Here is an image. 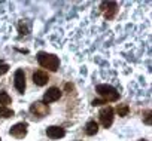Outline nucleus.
I'll return each mask as SVG.
<instances>
[{
  "mask_svg": "<svg viewBox=\"0 0 152 141\" xmlns=\"http://www.w3.org/2000/svg\"><path fill=\"white\" fill-rule=\"evenodd\" d=\"M37 61L43 68H48L51 72H57L60 67V59L54 54H46V52H39L37 54Z\"/></svg>",
  "mask_w": 152,
  "mask_h": 141,
  "instance_id": "obj_1",
  "label": "nucleus"
},
{
  "mask_svg": "<svg viewBox=\"0 0 152 141\" xmlns=\"http://www.w3.org/2000/svg\"><path fill=\"white\" fill-rule=\"evenodd\" d=\"M96 89L103 97L104 101H118L119 98V92H116V89L110 85H97Z\"/></svg>",
  "mask_w": 152,
  "mask_h": 141,
  "instance_id": "obj_2",
  "label": "nucleus"
},
{
  "mask_svg": "<svg viewBox=\"0 0 152 141\" xmlns=\"http://www.w3.org/2000/svg\"><path fill=\"white\" fill-rule=\"evenodd\" d=\"M100 122L104 128H109L113 123V108L110 106H106L100 110Z\"/></svg>",
  "mask_w": 152,
  "mask_h": 141,
  "instance_id": "obj_3",
  "label": "nucleus"
},
{
  "mask_svg": "<svg viewBox=\"0 0 152 141\" xmlns=\"http://www.w3.org/2000/svg\"><path fill=\"white\" fill-rule=\"evenodd\" d=\"M14 83H15V88L20 94H24L26 91V73L24 70H17L15 72V76H14Z\"/></svg>",
  "mask_w": 152,
  "mask_h": 141,
  "instance_id": "obj_4",
  "label": "nucleus"
},
{
  "mask_svg": "<svg viewBox=\"0 0 152 141\" xmlns=\"http://www.w3.org/2000/svg\"><path fill=\"white\" fill-rule=\"evenodd\" d=\"M30 111H31L33 114L39 116V117H43V116H46V114H48L49 107H48V104L37 101V103H33V104L30 106Z\"/></svg>",
  "mask_w": 152,
  "mask_h": 141,
  "instance_id": "obj_5",
  "label": "nucleus"
},
{
  "mask_svg": "<svg viewBox=\"0 0 152 141\" xmlns=\"http://www.w3.org/2000/svg\"><path fill=\"white\" fill-rule=\"evenodd\" d=\"M9 134H11L12 137H15V138H24L26 134H27V123L21 122V123L14 125V126L11 128Z\"/></svg>",
  "mask_w": 152,
  "mask_h": 141,
  "instance_id": "obj_6",
  "label": "nucleus"
},
{
  "mask_svg": "<svg viewBox=\"0 0 152 141\" xmlns=\"http://www.w3.org/2000/svg\"><path fill=\"white\" fill-rule=\"evenodd\" d=\"M60 97H61V91H60L58 88H49V89L45 92V95H43V103H45V104L54 103V101L60 100Z\"/></svg>",
  "mask_w": 152,
  "mask_h": 141,
  "instance_id": "obj_7",
  "label": "nucleus"
},
{
  "mask_svg": "<svg viewBox=\"0 0 152 141\" xmlns=\"http://www.w3.org/2000/svg\"><path fill=\"white\" fill-rule=\"evenodd\" d=\"M48 80H49V76H48L46 72H43V70H37V72L33 73V82H34V85L45 86L48 83Z\"/></svg>",
  "mask_w": 152,
  "mask_h": 141,
  "instance_id": "obj_8",
  "label": "nucleus"
},
{
  "mask_svg": "<svg viewBox=\"0 0 152 141\" xmlns=\"http://www.w3.org/2000/svg\"><path fill=\"white\" fill-rule=\"evenodd\" d=\"M46 135L49 138H52V140H60V138H63L66 135V131L63 128H60V126H49L46 129Z\"/></svg>",
  "mask_w": 152,
  "mask_h": 141,
  "instance_id": "obj_9",
  "label": "nucleus"
},
{
  "mask_svg": "<svg viewBox=\"0 0 152 141\" xmlns=\"http://www.w3.org/2000/svg\"><path fill=\"white\" fill-rule=\"evenodd\" d=\"M102 8L104 9V8H109L107 11H106V14H104V17L107 18V20H110L112 17H113V14L116 12V3L115 2H104V3H102Z\"/></svg>",
  "mask_w": 152,
  "mask_h": 141,
  "instance_id": "obj_10",
  "label": "nucleus"
},
{
  "mask_svg": "<svg viewBox=\"0 0 152 141\" xmlns=\"http://www.w3.org/2000/svg\"><path fill=\"white\" fill-rule=\"evenodd\" d=\"M85 131H87V134H88V135H96V134H97V131H99V123H97L96 120H90V122L87 123Z\"/></svg>",
  "mask_w": 152,
  "mask_h": 141,
  "instance_id": "obj_11",
  "label": "nucleus"
},
{
  "mask_svg": "<svg viewBox=\"0 0 152 141\" xmlns=\"http://www.w3.org/2000/svg\"><path fill=\"white\" fill-rule=\"evenodd\" d=\"M11 101H12V98L9 97V94L8 92H5V91H0V106H8V104H11Z\"/></svg>",
  "mask_w": 152,
  "mask_h": 141,
  "instance_id": "obj_12",
  "label": "nucleus"
},
{
  "mask_svg": "<svg viewBox=\"0 0 152 141\" xmlns=\"http://www.w3.org/2000/svg\"><path fill=\"white\" fill-rule=\"evenodd\" d=\"M0 116L2 117H12L14 116V110H11V108H8V107H5V106H0Z\"/></svg>",
  "mask_w": 152,
  "mask_h": 141,
  "instance_id": "obj_13",
  "label": "nucleus"
},
{
  "mask_svg": "<svg viewBox=\"0 0 152 141\" xmlns=\"http://www.w3.org/2000/svg\"><path fill=\"white\" fill-rule=\"evenodd\" d=\"M128 106L127 104H122V106H118V108H116V113L121 116V117H124V116H127L128 114Z\"/></svg>",
  "mask_w": 152,
  "mask_h": 141,
  "instance_id": "obj_14",
  "label": "nucleus"
},
{
  "mask_svg": "<svg viewBox=\"0 0 152 141\" xmlns=\"http://www.w3.org/2000/svg\"><path fill=\"white\" fill-rule=\"evenodd\" d=\"M9 72V65L8 64H0V76H3Z\"/></svg>",
  "mask_w": 152,
  "mask_h": 141,
  "instance_id": "obj_15",
  "label": "nucleus"
},
{
  "mask_svg": "<svg viewBox=\"0 0 152 141\" xmlns=\"http://www.w3.org/2000/svg\"><path fill=\"white\" fill-rule=\"evenodd\" d=\"M18 28H20V33H21V34H28V28H27V27H26L23 22H20Z\"/></svg>",
  "mask_w": 152,
  "mask_h": 141,
  "instance_id": "obj_16",
  "label": "nucleus"
},
{
  "mask_svg": "<svg viewBox=\"0 0 152 141\" xmlns=\"http://www.w3.org/2000/svg\"><path fill=\"white\" fill-rule=\"evenodd\" d=\"M91 104H93V106L96 107V106H102V104H106V101H104V100H93V103H91Z\"/></svg>",
  "mask_w": 152,
  "mask_h": 141,
  "instance_id": "obj_17",
  "label": "nucleus"
},
{
  "mask_svg": "<svg viewBox=\"0 0 152 141\" xmlns=\"http://www.w3.org/2000/svg\"><path fill=\"white\" fill-rule=\"evenodd\" d=\"M145 123H146V125H151V113L146 114V117H145Z\"/></svg>",
  "mask_w": 152,
  "mask_h": 141,
  "instance_id": "obj_18",
  "label": "nucleus"
},
{
  "mask_svg": "<svg viewBox=\"0 0 152 141\" xmlns=\"http://www.w3.org/2000/svg\"><path fill=\"white\" fill-rule=\"evenodd\" d=\"M139 141H146V140H139Z\"/></svg>",
  "mask_w": 152,
  "mask_h": 141,
  "instance_id": "obj_19",
  "label": "nucleus"
}]
</instances>
